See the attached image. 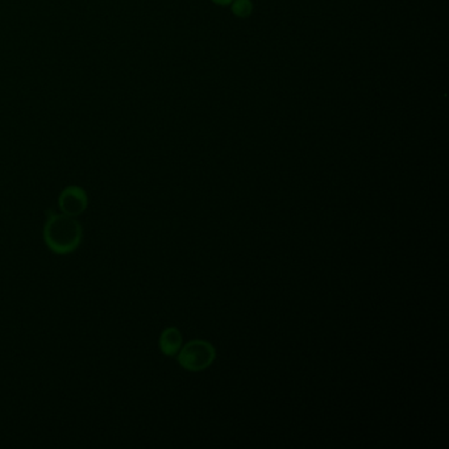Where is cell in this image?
I'll return each instance as SVG.
<instances>
[{"mask_svg": "<svg viewBox=\"0 0 449 449\" xmlns=\"http://www.w3.org/2000/svg\"><path fill=\"white\" fill-rule=\"evenodd\" d=\"M82 225L73 216L52 214L44 225V241L56 254H69L78 249L82 241Z\"/></svg>", "mask_w": 449, "mask_h": 449, "instance_id": "cell-1", "label": "cell"}, {"mask_svg": "<svg viewBox=\"0 0 449 449\" xmlns=\"http://www.w3.org/2000/svg\"><path fill=\"white\" fill-rule=\"evenodd\" d=\"M215 360V349L206 341H190L178 352V361L185 369L191 372L203 370Z\"/></svg>", "mask_w": 449, "mask_h": 449, "instance_id": "cell-2", "label": "cell"}, {"mask_svg": "<svg viewBox=\"0 0 449 449\" xmlns=\"http://www.w3.org/2000/svg\"><path fill=\"white\" fill-rule=\"evenodd\" d=\"M58 206L65 215H82L89 206V197L86 190L79 186H67L64 188L58 197Z\"/></svg>", "mask_w": 449, "mask_h": 449, "instance_id": "cell-3", "label": "cell"}, {"mask_svg": "<svg viewBox=\"0 0 449 449\" xmlns=\"http://www.w3.org/2000/svg\"><path fill=\"white\" fill-rule=\"evenodd\" d=\"M159 348L166 356H176L182 348V335L179 329L174 327L166 328L159 337Z\"/></svg>", "mask_w": 449, "mask_h": 449, "instance_id": "cell-4", "label": "cell"}, {"mask_svg": "<svg viewBox=\"0 0 449 449\" xmlns=\"http://www.w3.org/2000/svg\"><path fill=\"white\" fill-rule=\"evenodd\" d=\"M254 6L252 0H234L231 3V11L236 18L246 19L253 13Z\"/></svg>", "mask_w": 449, "mask_h": 449, "instance_id": "cell-5", "label": "cell"}, {"mask_svg": "<svg viewBox=\"0 0 449 449\" xmlns=\"http://www.w3.org/2000/svg\"><path fill=\"white\" fill-rule=\"evenodd\" d=\"M214 4L216 6H220V7H228V6H231V3L234 1V0H211Z\"/></svg>", "mask_w": 449, "mask_h": 449, "instance_id": "cell-6", "label": "cell"}]
</instances>
